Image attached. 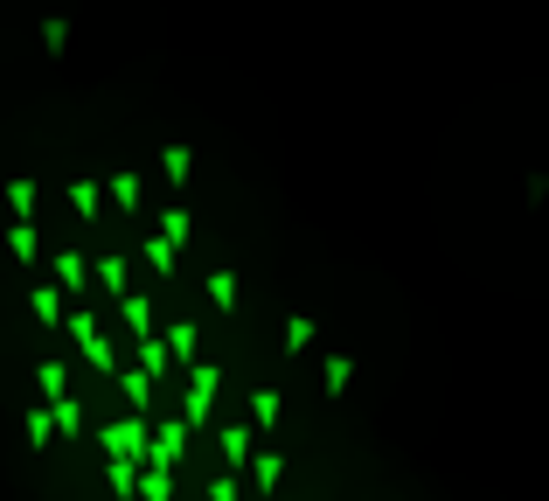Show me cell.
Masks as SVG:
<instances>
[{
  "mask_svg": "<svg viewBox=\"0 0 549 501\" xmlns=\"http://www.w3.org/2000/svg\"><path fill=\"white\" fill-rule=\"evenodd\" d=\"M160 341H167V355H174V369H181V376L202 362V328H195V321H174V328L160 334Z\"/></svg>",
  "mask_w": 549,
  "mask_h": 501,
  "instance_id": "7c38bea8",
  "label": "cell"
},
{
  "mask_svg": "<svg viewBox=\"0 0 549 501\" xmlns=\"http://www.w3.org/2000/svg\"><path fill=\"white\" fill-rule=\"evenodd\" d=\"M28 314H35V321H42V328H70V314H77V307H70V293H63V286H49V279H35V286H28Z\"/></svg>",
  "mask_w": 549,
  "mask_h": 501,
  "instance_id": "5b68a950",
  "label": "cell"
},
{
  "mask_svg": "<svg viewBox=\"0 0 549 501\" xmlns=\"http://www.w3.org/2000/svg\"><path fill=\"white\" fill-rule=\"evenodd\" d=\"M160 174H167L174 195H188V181H195V147H188V140H167V147H160Z\"/></svg>",
  "mask_w": 549,
  "mask_h": 501,
  "instance_id": "8fae6325",
  "label": "cell"
},
{
  "mask_svg": "<svg viewBox=\"0 0 549 501\" xmlns=\"http://www.w3.org/2000/svg\"><path fill=\"white\" fill-rule=\"evenodd\" d=\"M63 195H70V209H77L84 223H98V216H105V174H70V188H63Z\"/></svg>",
  "mask_w": 549,
  "mask_h": 501,
  "instance_id": "9c48e42d",
  "label": "cell"
},
{
  "mask_svg": "<svg viewBox=\"0 0 549 501\" xmlns=\"http://www.w3.org/2000/svg\"><path fill=\"white\" fill-rule=\"evenodd\" d=\"M223 474H251V460H258V432L251 425H223Z\"/></svg>",
  "mask_w": 549,
  "mask_h": 501,
  "instance_id": "8992f818",
  "label": "cell"
},
{
  "mask_svg": "<svg viewBox=\"0 0 549 501\" xmlns=\"http://www.w3.org/2000/svg\"><path fill=\"white\" fill-rule=\"evenodd\" d=\"M244 495H251V488H244L237 474H216V481H209V501H244Z\"/></svg>",
  "mask_w": 549,
  "mask_h": 501,
  "instance_id": "4dcf8cb0",
  "label": "cell"
},
{
  "mask_svg": "<svg viewBox=\"0 0 549 501\" xmlns=\"http://www.w3.org/2000/svg\"><path fill=\"white\" fill-rule=\"evenodd\" d=\"M139 474H146V467H133V460H105V488L119 501H139Z\"/></svg>",
  "mask_w": 549,
  "mask_h": 501,
  "instance_id": "484cf974",
  "label": "cell"
},
{
  "mask_svg": "<svg viewBox=\"0 0 549 501\" xmlns=\"http://www.w3.org/2000/svg\"><path fill=\"white\" fill-rule=\"evenodd\" d=\"M202 300H209V307H216V314L230 321V314H237V300H244V286H237V272H230V265H216V272L202 279Z\"/></svg>",
  "mask_w": 549,
  "mask_h": 501,
  "instance_id": "4fadbf2b",
  "label": "cell"
},
{
  "mask_svg": "<svg viewBox=\"0 0 549 501\" xmlns=\"http://www.w3.org/2000/svg\"><path fill=\"white\" fill-rule=\"evenodd\" d=\"M174 488H181V481H174L167 467H146V474H139V501H174Z\"/></svg>",
  "mask_w": 549,
  "mask_h": 501,
  "instance_id": "83f0119b",
  "label": "cell"
},
{
  "mask_svg": "<svg viewBox=\"0 0 549 501\" xmlns=\"http://www.w3.org/2000/svg\"><path fill=\"white\" fill-rule=\"evenodd\" d=\"M35 390H42V404L77 397V390H70V362H63V355H42V362H35Z\"/></svg>",
  "mask_w": 549,
  "mask_h": 501,
  "instance_id": "2e32d148",
  "label": "cell"
},
{
  "mask_svg": "<svg viewBox=\"0 0 549 501\" xmlns=\"http://www.w3.org/2000/svg\"><path fill=\"white\" fill-rule=\"evenodd\" d=\"M49 411H56V432H63V439H84V404H77V397H56Z\"/></svg>",
  "mask_w": 549,
  "mask_h": 501,
  "instance_id": "f1b7e54d",
  "label": "cell"
},
{
  "mask_svg": "<svg viewBox=\"0 0 549 501\" xmlns=\"http://www.w3.org/2000/svg\"><path fill=\"white\" fill-rule=\"evenodd\" d=\"M348 383H355V355L334 348V355L320 362V390H327V397H348Z\"/></svg>",
  "mask_w": 549,
  "mask_h": 501,
  "instance_id": "ffe728a7",
  "label": "cell"
},
{
  "mask_svg": "<svg viewBox=\"0 0 549 501\" xmlns=\"http://www.w3.org/2000/svg\"><path fill=\"white\" fill-rule=\"evenodd\" d=\"M0 195H7V216H14V223H35V195H42V188H35V174H7V181H0Z\"/></svg>",
  "mask_w": 549,
  "mask_h": 501,
  "instance_id": "9a60e30c",
  "label": "cell"
},
{
  "mask_svg": "<svg viewBox=\"0 0 549 501\" xmlns=\"http://www.w3.org/2000/svg\"><path fill=\"white\" fill-rule=\"evenodd\" d=\"M133 265H139V272H153V279H174V272H181V251H174L160 230H146V237H139V258H133Z\"/></svg>",
  "mask_w": 549,
  "mask_h": 501,
  "instance_id": "ba28073f",
  "label": "cell"
},
{
  "mask_svg": "<svg viewBox=\"0 0 549 501\" xmlns=\"http://www.w3.org/2000/svg\"><path fill=\"white\" fill-rule=\"evenodd\" d=\"M21 432H28V446H35V453H49V446L63 439V432H56V411H49V404H35V411L21 418Z\"/></svg>",
  "mask_w": 549,
  "mask_h": 501,
  "instance_id": "d4e9b609",
  "label": "cell"
},
{
  "mask_svg": "<svg viewBox=\"0 0 549 501\" xmlns=\"http://www.w3.org/2000/svg\"><path fill=\"white\" fill-rule=\"evenodd\" d=\"M56 286H63V293L98 286V279H91V258H84V251H56Z\"/></svg>",
  "mask_w": 549,
  "mask_h": 501,
  "instance_id": "d6986e66",
  "label": "cell"
},
{
  "mask_svg": "<svg viewBox=\"0 0 549 501\" xmlns=\"http://www.w3.org/2000/svg\"><path fill=\"white\" fill-rule=\"evenodd\" d=\"M251 495H278V481H285V453L278 446H258V460H251Z\"/></svg>",
  "mask_w": 549,
  "mask_h": 501,
  "instance_id": "ac0fdd59",
  "label": "cell"
},
{
  "mask_svg": "<svg viewBox=\"0 0 549 501\" xmlns=\"http://www.w3.org/2000/svg\"><path fill=\"white\" fill-rule=\"evenodd\" d=\"M119 321H126L133 341H153V300H146V293H126V300H119Z\"/></svg>",
  "mask_w": 549,
  "mask_h": 501,
  "instance_id": "44dd1931",
  "label": "cell"
},
{
  "mask_svg": "<svg viewBox=\"0 0 549 501\" xmlns=\"http://www.w3.org/2000/svg\"><path fill=\"white\" fill-rule=\"evenodd\" d=\"M216 390H223V369H216V362H195V369L181 376V404H174V411H181V425H188V432H195V425H209Z\"/></svg>",
  "mask_w": 549,
  "mask_h": 501,
  "instance_id": "7a4b0ae2",
  "label": "cell"
},
{
  "mask_svg": "<svg viewBox=\"0 0 549 501\" xmlns=\"http://www.w3.org/2000/svg\"><path fill=\"white\" fill-rule=\"evenodd\" d=\"M153 230H160V237H167V244H174V251H181V244H188V237H195V209H188V202H167V216H160V223H153Z\"/></svg>",
  "mask_w": 549,
  "mask_h": 501,
  "instance_id": "603a6c76",
  "label": "cell"
},
{
  "mask_svg": "<svg viewBox=\"0 0 549 501\" xmlns=\"http://www.w3.org/2000/svg\"><path fill=\"white\" fill-rule=\"evenodd\" d=\"M313 341H320V321H313V314H285V321H278V348H285L292 362H299Z\"/></svg>",
  "mask_w": 549,
  "mask_h": 501,
  "instance_id": "5bb4252c",
  "label": "cell"
},
{
  "mask_svg": "<svg viewBox=\"0 0 549 501\" xmlns=\"http://www.w3.org/2000/svg\"><path fill=\"white\" fill-rule=\"evenodd\" d=\"M112 383H119V397H126V411H139V418L153 411V390H160V383H153V376H146L139 362H133V369H119Z\"/></svg>",
  "mask_w": 549,
  "mask_h": 501,
  "instance_id": "e0dca14e",
  "label": "cell"
},
{
  "mask_svg": "<svg viewBox=\"0 0 549 501\" xmlns=\"http://www.w3.org/2000/svg\"><path fill=\"white\" fill-rule=\"evenodd\" d=\"M139 369H146L153 383H167V376H174V355H167V341H160V334H153V341H139Z\"/></svg>",
  "mask_w": 549,
  "mask_h": 501,
  "instance_id": "4316f807",
  "label": "cell"
},
{
  "mask_svg": "<svg viewBox=\"0 0 549 501\" xmlns=\"http://www.w3.org/2000/svg\"><path fill=\"white\" fill-rule=\"evenodd\" d=\"M70 348H77V355H84V362H91V369H98V376H119V369H126V362H119V355H112V334H105V321H98V314H91V307H77V314H70Z\"/></svg>",
  "mask_w": 549,
  "mask_h": 501,
  "instance_id": "6da1fadb",
  "label": "cell"
},
{
  "mask_svg": "<svg viewBox=\"0 0 549 501\" xmlns=\"http://www.w3.org/2000/svg\"><path fill=\"white\" fill-rule=\"evenodd\" d=\"M7 258H14V265H35V258H42V230H35V223H7Z\"/></svg>",
  "mask_w": 549,
  "mask_h": 501,
  "instance_id": "cb8c5ba5",
  "label": "cell"
},
{
  "mask_svg": "<svg viewBox=\"0 0 549 501\" xmlns=\"http://www.w3.org/2000/svg\"><path fill=\"white\" fill-rule=\"evenodd\" d=\"M188 439H195V432L181 425V411H167V418L153 425V453H146V467H167V474H174V467L188 460Z\"/></svg>",
  "mask_w": 549,
  "mask_h": 501,
  "instance_id": "277c9868",
  "label": "cell"
},
{
  "mask_svg": "<svg viewBox=\"0 0 549 501\" xmlns=\"http://www.w3.org/2000/svg\"><path fill=\"white\" fill-rule=\"evenodd\" d=\"M42 49H49V56L70 49V21H63V14H42Z\"/></svg>",
  "mask_w": 549,
  "mask_h": 501,
  "instance_id": "f546056e",
  "label": "cell"
},
{
  "mask_svg": "<svg viewBox=\"0 0 549 501\" xmlns=\"http://www.w3.org/2000/svg\"><path fill=\"white\" fill-rule=\"evenodd\" d=\"M105 195H112V209H119V216H139V202H146L139 167H105Z\"/></svg>",
  "mask_w": 549,
  "mask_h": 501,
  "instance_id": "52a82bcc",
  "label": "cell"
},
{
  "mask_svg": "<svg viewBox=\"0 0 549 501\" xmlns=\"http://www.w3.org/2000/svg\"><path fill=\"white\" fill-rule=\"evenodd\" d=\"M91 279H98L112 300H126V293H133V258H126V251H105V258H91Z\"/></svg>",
  "mask_w": 549,
  "mask_h": 501,
  "instance_id": "30bf717a",
  "label": "cell"
},
{
  "mask_svg": "<svg viewBox=\"0 0 549 501\" xmlns=\"http://www.w3.org/2000/svg\"><path fill=\"white\" fill-rule=\"evenodd\" d=\"M285 418V390H251V432H278Z\"/></svg>",
  "mask_w": 549,
  "mask_h": 501,
  "instance_id": "7402d4cb",
  "label": "cell"
},
{
  "mask_svg": "<svg viewBox=\"0 0 549 501\" xmlns=\"http://www.w3.org/2000/svg\"><path fill=\"white\" fill-rule=\"evenodd\" d=\"M105 460H133V467H146V453H153V425L139 418V411H126V418H112L105 425Z\"/></svg>",
  "mask_w": 549,
  "mask_h": 501,
  "instance_id": "3957f363",
  "label": "cell"
}]
</instances>
